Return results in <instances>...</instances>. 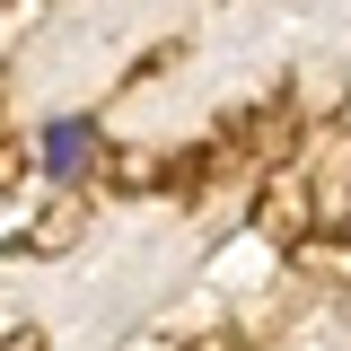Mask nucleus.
Here are the masks:
<instances>
[{
	"label": "nucleus",
	"mask_w": 351,
	"mask_h": 351,
	"mask_svg": "<svg viewBox=\"0 0 351 351\" xmlns=\"http://www.w3.org/2000/svg\"><path fill=\"white\" fill-rule=\"evenodd\" d=\"M88 158H97V123H88V114H53V123L36 132V176L44 184H80Z\"/></svg>",
	"instance_id": "nucleus-1"
},
{
	"label": "nucleus",
	"mask_w": 351,
	"mask_h": 351,
	"mask_svg": "<svg viewBox=\"0 0 351 351\" xmlns=\"http://www.w3.org/2000/svg\"><path fill=\"white\" fill-rule=\"evenodd\" d=\"M0 351H44V334H0Z\"/></svg>",
	"instance_id": "nucleus-3"
},
{
	"label": "nucleus",
	"mask_w": 351,
	"mask_h": 351,
	"mask_svg": "<svg viewBox=\"0 0 351 351\" xmlns=\"http://www.w3.org/2000/svg\"><path fill=\"white\" fill-rule=\"evenodd\" d=\"M9 184H18V141L0 132V193H9Z\"/></svg>",
	"instance_id": "nucleus-2"
}]
</instances>
